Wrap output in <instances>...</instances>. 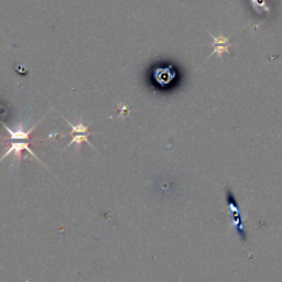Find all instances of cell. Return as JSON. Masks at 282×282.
Returning <instances> with one entry per match:
<instances>
[{"label": "cell", "mask_w": 282, "mask_h": 282, "mask_svg": "<svg viewBox=\"0 0 282 282\" xmlns=\"http://www.w3.org/2000/svg\"><path fill=\"white\" fill-rule=\"evenodd\" d=\"M23 151L29 152L32 157H33L34 159H37L38 161H39L40 163H42L47 168V165L44 164L39 158H38V156L36 155L33 151L31 150L29 140H9V146L7 147V149H6L4 155L0 157V162H2L3 160H5L7 157H10L12 155H14L16 158H18L19 161H20Z\"/></svg>", "instance_id": "6da1fadb"}, {"label": "cell", "mask_w": 282, "mask_h": 282, "mask_svg": "<svg viewBox=\"0 0 282 282\" xmlns=\"http://www.w3.org/2000/svg\"><path fill=\"white\" fill-rule=\"evenodd\" d=\"M211 39H213V52H211V55H216L217 57H220L222 60L224 54L229 53V47H230V42H229V38L225 37V36H214L209 33Z\"/></svg>", "instance_id": "7a4b0ae2"}, {"label": "cell", "mask_w": 282, "mask_h": 282, "mask_svg": "<svg viewBox=\"0 0 282 282\" xmlns=\"http://www.w3.org/2000/svg\"><path fill=\"white\" fill-rule=\"evenodd\" d=\"M88 136H89V133H76V134H72V139H70V141L67 144V147L73 146V145H76V146L81 147V145L83 143H86V144H88L89 146H91L92 148H94V146L92 145L91 141L88 140Z\"/></svg>", "instance_id": "3957f363"}, {"label": "cell", "mask_w": 282, "mask_h": 282, "mask_svg": "<svg viewBox=\"0 0 282 282\" xmlns=\"http://www.w3.org/2000/svg\"><path fill=\"white\" fill-rule=\"evenodd\" d=\"M66 120V123L68 124L69 128H70V134H76V133H91L88 130V127L85 126L84 124H82V123H79L78 125H73V124H70L69 121L67 119Z\"/></svg>", "instance_id": "277c9868"}]
</instances>
